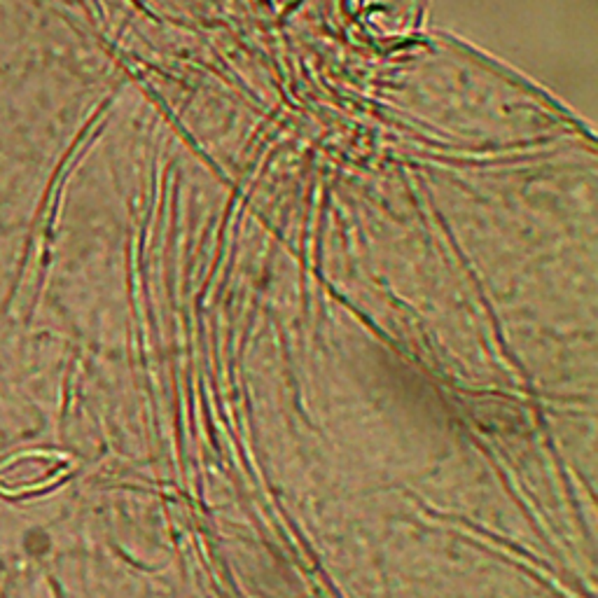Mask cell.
I'll return each mask as SVG.
<instances>
[{
    "label": "cell",
    "instance_id": "cell-1",
    "mask_svg": "<svg viewBox=\"0 0 598 598\" xmlns=\"http://www.w3.org/2000/svg\"><path fill=\"white\" fill-rule=\"evenodd\" d=\"M49 479L47 458L40 454L15 456L5 465H0V493L5 496H21V493L42 489Z\"/></svg>",
    "mask_w": 598,
    "mask_h": 598
}]
</instances>
